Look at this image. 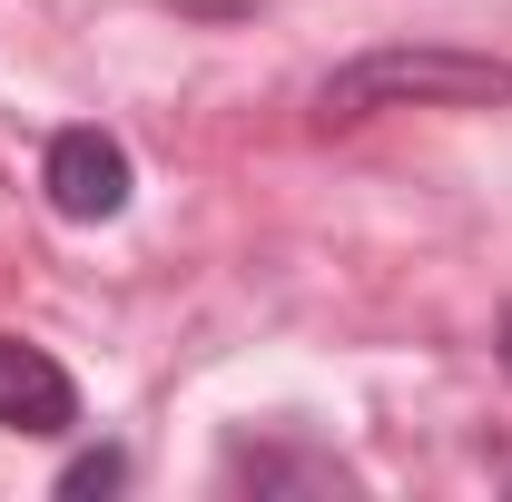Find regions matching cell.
Instances as JSON below:
<instances>
[{
	"instance_id": "obj_2",
	"label": "cell",
	"mask_w": 512,
	"mask_h": 502,
	"mask_svg": "<svg viewBox=\"0 0 512 502\" xmlns=\"http://www.w3.org/2000/svg\"><path fill=\"white\" fill-rule=\"evenodd\" d=\"M40 188H50L60 217L109 227V217L128 207V148L109 138V128H60V138H50V158H40Z\"/></svg>"
},
{
	"instance_id": "obj_3",
	"label": "cell",
	"mask_w": 512,
	"mask_h": 502,
	"mask_svg": "<svg viewBox=\"0 0 512 502\" xmlns=\"http://www.w3.org/2000/svg\"><path fill=\"white\" fill-rule=\"evenodd\" d=\"M0 424L10 434H69L79 424V384L20 335H0Z\"/></svg>"
},
{
	"instance_id": "obj_4",
	"label": "cell",
	"mask_w": 512,
	"mask_h": 502,
	"mask_svg": "<svg viewBox=\"0 0 512 502\" xmlns=\"http://www.w3.org/2000/svg\"><path fill=\"white\" fill-rule=\"evenodd\" d=\"M119 483H128V453H109V443H99V453H79V463L60 473V493H69V502H89V493H119Z\"/></svg>"
},
{
	"instance_id": "obj_5",
	"label": "cell",
	"mask_w": 512,
	"mask_h": 502,
	"mask_svg": "<svg viewBox=\"0 0 512 502\" xmlns=\"http://www.w3.org/2000/svg\"><path fill=\"white\" fill-rule=\"evenodd\" d=\"M503 365H512V315H503Z\"/></svg>"
},
{
	"instance_id": "obj_1",
	"label": "cell",
	"mask_w": 512,
	"mask_h": 502,
	"mask_svg": "<svg viewBox=\"0 0 512 502\" xmlns=\"http://www.w3.org/2000/svg\"><path fill=\"white\" fill-rule=\"evenodd\" d=\"M493 99H512V60H483V50H365L316 89V119L355 128L375 109H493Z\"/></svg>"
}]
</instances>
